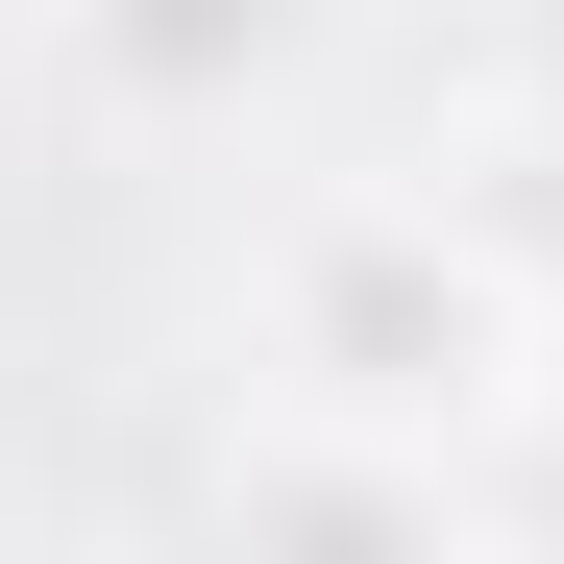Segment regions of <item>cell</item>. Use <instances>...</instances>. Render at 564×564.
<instances>
[{"label":"cell","mask_w":564,"mask_h":564,"mask_svg":"<svg viewBox=\"0 0 564 564\" xmlns=\"http://www.w3.org/2000/svg\"><path fill=\"white\" fill-rule=\"evenodd\" d=\"M246 393L393 417V442L540 417V246H516V172H319V197L246 246Z\"/></svg>","instance_id":"1"},{"label":"cell","mask_w":564,"mask_h":564,"mask_svg":"<svg viewBox=\"0 0 564 564\" xmlns=\"http://www.w3.org/2000/svg\"><path fill=\"white\" fill-rule=\"evenodd\" d=\"M50 74H74V123H123V148H221L246 99H295L344 0H25Z\"/></svg>","instance_id":"2"},{"label":"cell","mask_w":564,"mask_h":564,"mask_svg":"<svg viewBox=\"0 0 564 564\" xmlns=\"http://www.w3.org/2000/svg\"><path fill=\"white\" fill-rule=\"evenodd\" d=\"M221 540H466V442L246 393V442H221Z\"/></svg>","instance_id":"3"},{"label":"cell","mask_w":564,"mask_h":564,"mask_svg":"<svg viewBox=\"0 0 564 564\" xmlns=\"http://www.w3.org/2000/svg\"><path fill=\"white\" fill-rule=\"evenodd\" d=\"M491 148H564V0H491Z\"/></svg>","instance_id":"4"},{"label":"cell","mask_w":564,"mask_h":564,"mask_svg":"<svg viewBox=\"0 0 564 564\" xmlns=\"http://www.w3.org/2000/svg\"><path fill=\"white\" fill-rule=\"evenodd\" d=\"M516 246H540V417H564V148H516Z\"/></svg>","instance_id":"5"}]
</instances>
